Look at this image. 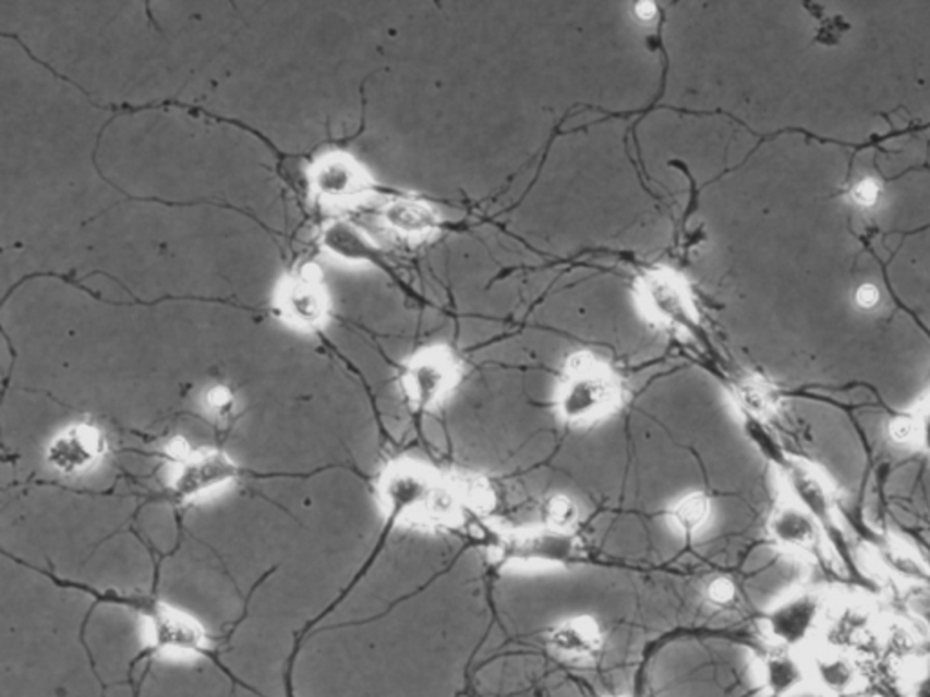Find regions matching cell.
<instances>
[{
    "label": "cell",
    "instance_id": "1",
    "mask_svg": "<svg viewBox=\"0 0 930 697\" xmlns=\"http://www.w3.org/2000/svg\"><path fill=\"white\" fill-rule=\"evenodd\" d=\"M378 498L387 516L420 527H447L460 517L447 479L416 462H397L382 474Z\"/></svg>",
    "mask_w": 930,
    "mask_h": 697
},
{
    "label": "cell",
    "instance_id": "2",
    "mask_svg": "<svg viewBox=\"0 0 930 697\" xmlns=\"http://www.w3.org/2000/svg\"><path fill=\"white\" fill-rule=\"evenodd\" d=\"M620 402V381L604 362L591 354L572 356L556 389V408L564 421L577 427L599 424Z\"/></svg>",
    "mask_w": 930,
    "mask_h": 697
},
{
    "label": "cell",
    "instance_id": "3",
    "mask_svg": "<svg viewBox=\"0 0 930 697\" xmlns=\"http://www.w3.org/2000/svg\"><path fill=\"white\" fill-rule=\"evenodd\" d=\"M582 549L575 534L549 527L512 528L493 545V558L502 566L571 565Z\"/></svg>",
    "mask_w": 930,
    "mask_h": 697
},
{
    "label": "cell",
    "instance_id": "4",
    "mask_svg": "<svg viewBox=\"0 0 930 697\" xmlns=\"http://www.w3.org/2000/svg\"><path fill=\"white\" fill-rule=\"evenodd\" d=\"M460 367L446 348H430L408 365L403 391L414 407L431 408L444 402L458 386Z\"/></svg>",
    "mask_w": 930,
    "mask_h": 697
},
{
    "label": "cell",
    "instance_id": "5",
    "mask_svg": "<svg viewBox=\"0 0 930 697\" xmlns=\"http://www.w3.org/2000/svg\"><path fill=\"white\" fill-rule=\"evenodd\" d=\"M822 604L814 594H793L769 610L763 628L774 647L798 650L811 645L822 625Z\"/></svg>",
    "mask_w": 930,
    "mask_h": 697
},
{
    "label": "cell",
    "instance_id": "6",
    "mask_svg": "<svg viewBox=\"0 0 930 697\" xmlns=\"http://www.w3.org/2000/svg\"><path fill=\"white\" fill-rule=\"evenodd\" d=\"M807 680L825 697H849L863 683L860 664L853 653L834 645H818L806 656Z\"/></svg>",
    "mask_w": 930,
    "mask_h": 697
},
{
    "label": "cell",
    "instance_id": "7",
    "mask_svg": "<svg viewBox=\"0 0 930 697\" xmlns=\"http://www.w3.org/2000/svg\"><path fill=\"white\" fill-rule=\"evenodd\" d=\"M106 438L98 427L76 424L51 441L46 460L57 473L75 476L95 467L106 454Z\"/></svg>",
    "mask_w": 930,
    "mask_h": 697
},
{
    "label": "cell",
    "instance_id": "8",
    "mask_svg": "<svg viewBox=\"0 0 930 697\" xmlns=\"http://www.w3.org/2000/svg\"><path fill=\"white\" fill-rule=\"evenodd\" d=\"M239 474L233 460L220 451L193 452L179 463L173 476V492L180 500H195L198 496L231 484Z\"/></svg>",
    "mask_w": 930,
    "mask_h": 697
},
{
    "label": "cell",
    "instance_id": "9",
    "mask_svg": "<svg viewBox=\"0 0 930 697\" xmlns=\"http://www.w3.org/2000/svg\"><path fill=\"white\" fill-rule=\"evenodd\" d=\"M642 298L649 315L664 326L692 329L697 321L691 294L675 274L662 271L648 274L643 280Z\"/></svg>",
    "mask_w": 930,
    "mask_h": 697
},
{
    "label": "cell",
    "instance_id": "10",
    "mask_svg": "<svg viewBox=\"0 0 930 697\" xmlns=\"http://www.w3.org/2000/svg\"><path fill=\"white\" fill-rule=\"evenodd\" d=\"M605 634L593 615H571L547 632V647L556 658L575 664L593 663L604 650Z\"/></svg>",
    "mask_w": 930,
    "mask_h": 697
},
{
    "label": "cell",
    "instance_id": "11",
    "mask_svg": "<svg viewBox=\"0 0 930 697\" xmlns=\"http://www.w3.org/2000/svg\"><path fill=\"white\" fill-rule=\"evenodd\" d=\"M769 534L782 549L798 554H812L820 549L822 541L817 517L798 501L784 503L773 512L769 519Z\"/></svg>",
    "mask_w": 930,
    "mask_h": 697
},
{
    "label": "cell",
    "instance_id": "12",
    "mask_svg": "<svg viewBox=\"0 0 930 697\" xmlns=\"http://www.w3.org/2000/svg\"><path fill=\"white\" fill-rule=\"evenodd\" d=\"M149 639L164 652L196 653L206 647V634L196 621L162 604L149 617Z\"/></svg>",
    "mask_w": 930,
    "mask_h": 697
},
{
    "label": "cell",
    "instance_id": "13",
    "mask_svg": "<svg viewBox=\"0 0 930 697\" xmlns=\"http://www.w3.org/2000/svg\"><path fill=\"white\" fill-rule=\"evenodd\" d=\"M758 683L768 697H790L809 686L806 656L798 650L774 647L758 664Z\"/></svg>",
    "mask_w": 930,
    "mask_h": 697
},
{
    "label": "cell",
    "instance_id": "14",
    "mask_svg": "<svg viewBox=\"0 0 930 697\" xmlns=\"http://www.w3.org/2000/svg\"><path fill=\"white\" fill-rule=\"evenodd\" d=\"M313 185L326 200H351L365 191L364 174L351 158L331 155L324 158L313 171Z\"/></svg>",
    "mask_w": 930,
    "mask_h": 697
},
{
    "label": "cell",
    "instance_id": "15",
    "mask_svg": "<svg viewBox=\"0 0 930 697\" xmlns=\"http://www.w3.org/2000/svg\"><path fill=\"white\" fill-rule=\"evenodd\" d=\"M280 309L294 326H318L326 315V302L318 288V280L304 274L289 282L280 293Z\"/></svg>",
    "mask_w": 930,
    "mask_h": 697
},
{
    "label": "cell",
    "instance_id": "16",
    "mask_svg": "<svg viewBox=\"0 0 930 697\" xmlns=\"http://www.w3.org/2000/svg\"><path fill=\"white\" fill-rule=\"evenodd\" d=\"M384 222L387 228L409 239H420L435 231L438 218L430 206L422 201L397 200L391 201L384 209Z\"/></svg>",
    "mask_w": 930,
    "mask_h": 697
},
{
    "label": "cell",
    "instance_id": "17",
    "mask_svg": "<svg viewBox=\"0 0 930 697\" xmlns=\"http://www.w3.org/2000/svg\"><path fill=\"white\" fill-rule=\"evenodd\" d=\"M322 245L327 253L346 261H370L375 247L360 229L349 222H333L322 233Z\"/></svg>",
    "mask_w": 930,
    "mask_h": 697
},
{
    "label": "cell",
    "instance_id": "18",
    "mask_svg": "<svg viewBox=\"0 0 930 697\" xmlns=\"http://www.w3.org/2000/svg\"><path fill=\"white\" fill-rule=\"evenodd\" d=\"M460 512L490 514L496 505V494L487 479L476 474H457L447 479Z\"/></svg>",
    "mask_w": 930,
    "mask_h": 697
},
{
    "label": "cell",
    "instance_id": "19",
    "mask_svg": "<svg viewBox=\"0 0 930 697\" xmlns=\"http://www.w3.org/2000/svg\"><path fill=\"white\" fill-rule=\"evenodd\" d=\"M713 516V503L703 492H689L671 505L669 523L681 536H697L708 527Z\"/></svg>",
    "mask_w": 930,
    "mask_h": 697
},
{
    "label": "cell",
    "instance_id": "20",
    "mask_svg": "<svg viewBox=\"0 0 930 697\" xmlns=\"http://www.w3.org/2000/svg\"><path fill=\"white\" fill-rule=\"evenodd\" d=\"M545 527L555 528L558 533L575 534L580 522V509L571 496L553 494L542 506Z\"/></svg>",
    "mask_w": 930,
    "mask_h": 697
},
{
    "label": "cell",
    "instance_id": "21",
    "mask_svg": "<svg viewBox=\"0 0 930 697\" xmlns=\"http://www.w3.org/2000/svg\"><path fill=\"white\" fill-rule=\"evenodd\" d=\"M899 692L904 697H930V656L905 664Z\"/></svg>",
    "mask_w": 930,
    "mask_h": 697
},
{
    "label": "cell",
    "instance_id": "22",
    "mask_svg": "<svg viewBox=\"0 0 930 697\" xmlns=\"http://www.w3.org/2000/svg\"><path fill=\"white\" fill-rule=\"evenodd\" d=\"M703 598L714 609H730L738 599V587L727 576H714L703 588Z\"/></svg>",
    "mask_w": 930,
    "mask_h": 697
},
{
    "label": "cell",
    "instance_id": "23",
    "mask_svg": "<svg viewBox=\"0 0 930 697\" xmlns=\"http://www.w3.org/2000/svg\"><path fill=\"white\" fill-rule=\"evenodd\" d=\"M889 565L905 577H920L923 574V563L915 550L905 549L902 545H894L889 549Z\"/></svg>",
    "mask_w": 930,
    "mask_h": 697
},
{
    "label": "cell",
    "instance_id": "24",
    "mask_svg": "<svg viewBox=\"0 0 930 697\" xmlns=\"http://www.w3.org/2000/svg\"><path fill=\"white\" fill-rule=\"evenodd\" d=\"M889 436H891V440L896 441L899 445L913 443V441L918 440L916 418L902 416V418L893 419V424L889 425Z\"/></svg>",
    "mask_w": 930,
    "mask_h": 697
},
{
    "label": "cell",
    "instance_id": "25",
    "mask_svg": "<svg viewBox=\"0 0 930 697\" xmlns=\"http://www.w3.org/2000/svg\"><path fill=\"white\" fill-rule=\"evenodd\" d=\"M206 403L207 407L212 408L213 413H231L234 405L233 392L229 391L228 387H213V389H209V392H207Z\"/></svg>",
    "mask_w": 930,
    "mask_h": 697
},
{
    "label": "cell",
    "instance_id": "26",
    "mask_svg": "<svg viewBox=\"0 0 930 697\" xmlns=\"http://www.w3.org/2000/svg\"><path fill=\"white\" fill-rule=\"evenodd\" d=\"M741 405L751 414H763L769 408L768 392L760 387H746L740 391Z\"/></svg>",
    "mask_w": 930,
    "mask_h": 697
},
{
    "label": "cell",
    "instance_id": "27",
    "mask_svg": "<svg viewBox=\"0 0 930 697\" xmlns=\"http://www.w3.org/2000/svg\"><path fill=\"white\" fill-rule=\"evenodd\" d=\"M166 452H168V456L177 463L185 462V460L193 454L190 443H188L184 438H174V440L169 441V445L166 447Z\"/></svg>",
    "mask_w": 930,
    "mask_h": 697
},
{
    "label": "cell",
    "instance_id": "28",
    "mask_svg": "<svg viewBox=\"0 0 930 697\" xmlns=\"http://www.w3.org/2000/svg\"><path fill=\"white\" fill-rule=\"evenodd\" d=\"M878 196V185L874 182H863V184L858 185L855 191L856 201H860L861 206H871L877 201Z\"/></svg>",
    "mask_w": 930,
    "mask_h": 697
},
{
    "label": "cell",
    "instance_id": "29",
    "mask_svg": "<svg viewBox=\"0 0 930 697\" xmlns=\"http://www.w3.org/2000/svg\"><path fill=\"white\" fill-rule=\"evenodd\" d=\"M918 425V443L930 454V407L916 418Z\"/></svg>",
    "mask_w": 930,
    "mask_h": 697
},
{
    "label": "cell",
    "instance_id": "30",
    "mask_svg": "<svg viewBox=\"0 0 930 697\" xmlns=\"http://www.w3.org/2000/svg\"><path fill=\"white\" fill-rule=\"evenodd\" d=\"M878 299H880V294H878V289L872 288V285H863V288L858 291L856 294V302L860 307H874L878 304Z\"/></svg>",
    "mask_w": 930,
    "mask_h": 697
},
{
    "label": "cell",
    "instance_id": "31",
    "mask_svg": "<svg viewBox=\"0 0 930 697\" xmlns=\"http://www.w3.org/2000/svg\"><path fill=\"white\" fill-rule=\"evenodd\" d=\"M635 16L642 19V21H653L654 16H656V5L637 4V8H635Z\"/></svg>",
    "mask_w": 930,
    "mask_h": 697
},
{
    "label": "cell",
    "instance_id": "32",
    "mask_svg": "<svg viewBox=\"0 0 930 697\" xmlns=\"http://www.w3.org/2000/svg\"><path fill=\"white\" fill-rule=\"evenodd\" d=\"M869 697H883V696H869Z\"/></svg>",
    "mask_w": 930,
    "mask_h": 697
}]
</instances>
